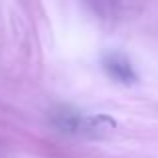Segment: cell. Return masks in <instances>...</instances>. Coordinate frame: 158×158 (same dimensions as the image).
<instances>
[{"instance_id":"obj_1","label":"cell","mask_w":158,"mask_h":158,"mask_svg":"<svg viewBox=\"0 0 158 158\" xmlns=\"http://www.w3.org/2000/svg\"><path fill=\"white\" fill-rule=\"evenodd\" d=\"M104 66L116 80H120V82H132L134 80V74H132V70H130V64H128L126 60H122V58L112 56V58H108L104 62Z\"/></svg>"}]
</instances>
